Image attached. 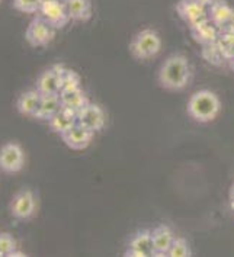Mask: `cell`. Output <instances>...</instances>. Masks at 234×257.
<instances>
[{
  "instance_id": "277c9868",
  "label": "cell",
  "mask_w": 234,
  "mask_h": 257,
  "mask_svg": "<svg viewBox=\"0 0 234 257\" xmlns=\"http://www.w3.org/2000/svg\"><path fill=\"white\" fill-rule=\"evenodd\" d=\"M25 166V153L21 144L6 143L0 147V170L5 173H18Z\"/></svg>"
},
{
  "instance_id": "4316f807",
  "label": "cell",
  "mask_w": 234,
  "mask_h": 257,
  "mask_svg": "<svg viewBox=\"0 0 234 257\" xmlns=\"http://www.w3.org/2000/svg\"><path fill=\"white\" fill-rule=\"evenodd\" d=\"M198 2H199L201 5H204L207 9H209V8H211L215 2H218V0H198Z\"/></svg>"
},
{
  "instance_id": "603a6c76",
  "label": "cell",
  "mask_w": 234,
  "mask_h": 257,
  "mask_svg": "<svg viewBox=\"0 0 234 257\" xmlns=\"http://www.w3.org/2000/svg\"><path fill=\"white\" fill-rule=\"evenodd\" d=\"M57 66H58L60 80H61V90L63 89H70V87H79V86H82L80 76L74 70L64 67L61 64H57Z\"/></svg>"
},
{
  "instance_id": "d4e9b609",
  "label": "cell",
  "mask_w": 234,
  "mask_h": 257,
  "mask_svg": "<svg viewBox=\"0 0 234 257\" xmlns=\"http://www.w3.org/2000/svg\"><path fill=\"white\" fill-rule=\"evenodd\" d=\"M44 0H14V8L18 12L32 15L40 12Z\"/></svg>"
},
{
  "instance_id": "ba28073f",
  "label": "cell",
  "mask_w": 234,
  "mask_h": 257,
  "mask_svg": "<svg viewBox=\"0 0 234 257\" xmlns=\"http://www.w3.org/2000/svg\"><path fill=\"white\" fill-rule=\"evenodd\" d=\"M77 122L84 128L90 130L93 134L100 133L106 125L105 110L96 103H87L83 109L77 112Z\"/></svg>"
},
{
  "instance_id": "52a82bcc",
  "label": "cell",
  "mask_w": 234,
  "mask_h": 257,
  "mask_svg": "<svg viewBox=\"0 0 234 257\" xmlns=\"http://www.w3.org/2000/svg\"><path fill=\"white\" fill-rule=\"evenodd\" d=\"M55 29L48 25L41 16H37L25 31V40L32 47H45L54 40Z\"/></svg>"
},
{
  "instance_id": "7a4b0ae2",
  "label": "cell",
  "mask_w": 234,
  "mask_h": 257,
  "mask_svg": "<svg viewBox=\"0 0 234 257\" xmlns=\"http://www.w3.org/2000/svg\"><path fill=\"white\" fill-rule=\"evenodd\" d=\"M186 110L193 121L199 123L212 122L221 112L220 97L209 89H201L189 97Z\"/></svg>"
},
{
  "instance_id": "2e32d148",
  "label": "cell",
  "mask_w": 234,
  "mask_h": 257,
  "mask_svg": "<svg viewBox=\"0 0 234 257\" xmlns=\"http://www.w3.org/2000/svg\"><path fill=\"white\" fill-rule=\"evenodd\" d=\"M76 123H77V112H74L69 108H64V106L48 121L50 130L60 137L64 133H67L70 128H73Z\"/></svg>"
},
{
  "instance_id": "5bb4252c",
  "label": "cell",
  "mask_w": 234,
  "mask_h": 257,
  "mask_svg": "<svg viewBox=\"0 0 234 257\" xmlns=\"http://www.w3.org/2000/svg\"><path fill=\"white\" fill-rule=\"evenodd\" d=\"M37 90L42 96L60 95L61 92V80H60V73L58 66L55 64L51 68L42 71L37 80Z\"/></svg>"
},
{
  "instance_id": "9a60e30c",
  "label": "cell",
  "mask_w": 234,
  "mask_h": 257,
  "mask_svg": "<svg viewBox=\"0 0 234 257\" xmlns=\"http://www.w3.org/2000/svg\"><path fill=\"white\" fill-rule=\"evenodd\" d=\"M154 256H167L172 244L175 241V234L169 225L160 224L152 231Z\"/></svg>"
},
{
  "instance_id": "5b68a950",
  "label": "cell",
  "mask_w": 234,
  "mask_h": 257,
  "mask_svg": "<svg viewBox=\"0 0 234 257\" xmlns=\"http://www.w3.org/2000/svg\"><path fill=\"white\" fill-rule=\"evenodd\" d=\"M37 198L31 189H21L15 193V196L11 201L9 209L12 217L16 219L27 221L35 215L37 212Z\"/></svg>"
},
{
  "instance_id": "cb8c5ba5",
  "label": "cell",
  "mask_w": 234,
  "mask_h": 257,
  "mask_svg": "<svg viewBox=\"0 0 234 257\" xmlns=\"http://www.w3.org/2000/svg\"><path fill=\"white\" fill-rule=\"evenodd\" d=\"M192 254V250L189 247L188 241L182 237H176L175 241L172 244L170 250H169V254L170 257H188Z\"/></svg>"
},
{
  "instance_id": "7c38bea8",
  "label": "cell",
  "mask_w": 234,
  "mask_h": 257,
  "mask_svg": "<svg viewBox=\"0 0 234 257\" xmlns=\"http://www.w3.org/2000/svg\"><path fill=\"white\" fill-rule=\"evenodd\" d=\"M189 31H191L193 41L196 44H199L201 47L215 42L218 38V34H220V29L209 21L208 16L189 25Z\"/></svg>"
},
{
  "instance_id": "44dd1931",
  "label": "cell",
  "mask_w": 234,
  "mask_h": 257,
  "mask_svg": "<svg viewBox=\"0 0 234 257\" xmlns=\"http://www.w3.org/2000/svg\"><path fill=\"white\" fill-rule=\"evenodd\" d=\"M201 54H202V58L207 61L208 64L215 66V67L222 66V64H225V63H228L227 57H225L224 53L221 51V48L218 47L217 41H215V42H212V44L204 45V47H202V50H201Z\"/></svg>"
},
{
  "instance_id": "e0dca14e",
  "label": "cell",
  "mask_w": 234,
  "mask_h": 257,
  "mask_svg": "<svg viewBox=\"0 0 234 257\" xmlns=\"http://www.w3.org/2000/svg\"><path fill=\"white\" fill-rule=\"evenodd\" d=\"M60 99H61V105L64 108H69L74 112H79L80 109H83L89 103V97L86 96L82 86L63 89L60 92Z\"/></svg>"
},
{
  "instance_id": "3957f363",
  "label": "cell",
  "mask_w": 234,
  "mask_h": 257,
  "mask_svg": "<svg viewBox=\"0 0 234 257\" xmlns=\"http://www.w3.org/2000/svg\"><path fill=\"white\" fill-rule=\"evenodd\" d=\"M162 51V37L160 34L146 28L138 31L130 42V53L138 61H149Z\"/></svg>"
},
{
  "instance_id": "83f0119b",
  "label": "cell",
  "mask_w": 234,
  "mask_h": 257,
  "mask_svg": "<svg viewBox=\"0 0 234 257\" xmlns=\"http://www.w3.org/2000/svg\"><path fill=\"white\" fill-rule=\"evenodd\" d=\"M22 257V256H27V254H25V253H22V251H18V250H15L14 253H12V254H11V256L9 257Z\"/></svg>"
},
{
  "instance_id": "ac0fdd59",
  "label": "cell",
  "mask_w": 234,
  "mask_h": 257,
  "mask_svg": "<svg viewBox=\"0 0 234 257\" xmlns=\"http://www.w3.org/2000/svg\"><path fill=\"white\" fill-rule=\"evenodd\" d=\"M42 95L37 89H31L24 92L16 100V109L21 115L25 116H35L37 110L40 108Z\"/></svg>"
},
{
  "instance_id": "8fae6325",
  "label": "cell",
  "mask_w": 234,
  "mask_h": 257,
  "mask_svg": "<svg viewBox=\"0 0 234 257\" xmlns=\"http://www.w3.org/2000/svg\"><path fill=\"white\" fill-rule=\"evenodd\" d=\"M93 137H95V134L90 130L84 128L83 125L77 122L73 128H70L67 133H64L61 136V140L69 149L82 151V150H86L90 146Z\"/></svg>"
},
{
  "instance_id": "7402d4cb",
  "label": "cell",
  "mask_w": 234,
  "mask_h": 257,
  "mask_svg": "<svg viewBox=\"0 0 234 257\" xmlns=\"http://www.w3.org/2000/svg\"><path fill=\"white\" fill-rule=\"evenodd\" d=\"M217 44L228 60L234 54V27L221 29L217 38Z\"/></svg>"
},
{
  "instance_id": "f1b7e54d",
  "label": "cell",
  "mask_w": 234,
  "mask_h": 257,
  "mask_svg": "<svg viewBox=\"0 0 234 257\" xmlns=\"http://www.w3.org/2000/svg\"><path fill=\"white\" fill-rule=\"evenodd\" d=\"M227 64H228V66H230V68H231V70L234 71V54L231 55L230 58H228V63H227Z\"/></svg>"
},
{
  "instance_id": "f546056e",
  "label": "cell",
  "mask_w": 234,
  "mask_h": 257,
  "mask_svg": "<svg viewBox=\"0 0 234 257\" xmlns=\"http://www.w3.org/2000/svg\"><path fill=\"white\" fill-rule=\"evenodd\" d=\"M0 256H3V254H2V253H0Z\"/></svg>"
},
{
  "instance_id": "484cf974",
  "label": "cell",
  "mask_w": 234,
  "mask_h": 257,
  "mask_svg": "<svg viewBox=\"0 0 234 257\" xmlns=\"http://www.w3.org/2000/svg\"><path fill=\"white\" fill-rule=\"evenodd\" d=\"M18 243L11 232H0V253L3 256H11L16 250Z\"/></svg>"
},
{
  "instance_id": "d6986e66",
  "label": "cell",
  "mask_w": 234,
  "mask_h": 257,
  "mask_svg": "<svg viewBox=\"0 0 234 257\" xmlns=\"http://www.w3.org/2000/svg\"><path fill=\"white\" fill-rule=\"evenodd\" d=\"M71 21L87 22L92 18V2L90 0H63Z\"/></svg>"
},
{
  "instance_id": "ffe728a7",
  "label": "cell",
  "mask_w": 234,
  "mask_h": 257,
  "mask_svg": "<svg viewBox=\"0 0 234 257\" xmlns=\"http://www.w3.org/2000/svg\"><path fill=\"white\" fill-rule=\"evenodd\" d=\"M61 108H63V105H61L60 95L42 96L40 108H38V110H37V113H35L34 118H37V119H40V121L48 122Z\"/></svg>"
},
{
  "instance_id": "4fadbf2b",
  "label": "cell",
  "mask_w": 234,
  "mask_h": 257,
  "mask_svg": "<svg viewBox=\"0 0 234 257\" xmlns=\"http://www.w3.org/2000/svg\"><path fill=\"white\" fill-rule=\"evenodd\" d=\"M208 18L220 31L234 27V9L225 0H218L214 3L208 9Z\"/></svg>"
},
{
  "instance_id": "8992f818",
  "label": "cell",
  "mask_w": 234,
  "mask_h": 257,
  "mask_svg": "<svg viewBox=\"0 0 234 257\" xmlns=\"http://www.w3.org/2000/svg\"><path fill=\"white\" fill-rule=\"evenodd\" d=\"M40 16L55 31L63 29L71 21L63 0H44L40 9Z\"/></svg>"
},
{
  "instance_id": "9c48e42d",
  "label": "cell",
  "mask_w": 234,
  "mask_h": 257,
  "mask_svg": "<svg viewBox=\"0 0 234 257\" xmlns=\"http://www.w3.org/2000/svg\"><path fill=\"white\" fill-rule=\"evenodd\" d=\"M125 256L131 257H149L154 256L153 235L150 230H141L133 235L130 240Z\"/></svg>"
},
{
  "instance_id": "6da1fadb",
  "label": "cell",
  "mask_w": 234,
  "mask_h": 257,
  "mask_svg": "<svg viewBox=\"0 0 234 257\" xmlns=\"http://www.w3.org/2000/svg\"><path fill=\"white\" fill-rule=\"evenodd\" d=\"M191 77H192L191 63L183 54L169 55L157 73L159 86L170 92L183 90L189 84Z\"/></svg>"
},
{
  "instance_id": "30bf717a",
  "label": "cell",
  "mask_w": 234,
  "mask_h": 257,
  "mask_svg": "<svg viewBox=\"0 0 234 257\" xmlns=\"http://www.w3.org/2000/svg\"><path fill=\"white\" fill-rule=\"evenodd\" d=\"M175 9L178 16L188 27L208 16V9L198 0H178Z\"/></svg>"
},
{
  "instance_id": "4dcf8cb0",
  "label": "cell",
  "mask_w": 234,
  "mask_h": 257,
  "mask_svg": "<svg viewBox=\"0 0 234 257\" xmlns=\"http://www.w3.org/2000/svg\"><path fill=\"white\" fill-rule=\"evenodd\" d=\"M0 2H2V0H0Z\"/></svg>"
}]
</instances>
